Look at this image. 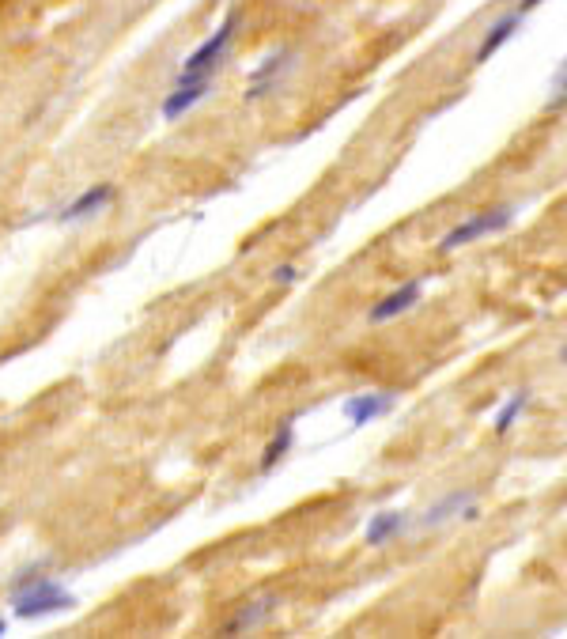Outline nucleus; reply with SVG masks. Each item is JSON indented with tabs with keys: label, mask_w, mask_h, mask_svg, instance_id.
I'll list each match as a JSON object with an SVG mask.
<instances>
[{
	"label": "nucleus",
	"mask_w": 567,
	"mask_h": 639,
	"mask_svg": "<svg viewBox=\"0 0 567 639\" xmlns=\"http://www.w3.org/2000/svg\"><path fill=\"white\" fill-rule=\"evenodd\" d=\"M8 605H12V613L23 617V621H42V617H53V613L72 609L76 598H72L57 579L42 575V568H31V571H19L16 579L8 583Z\"/></svg>",
	"instance_id": "f257e3e1"
},
{
	"label": "nucleus",
	"mask_w": 567,
	"mask_h": 639,
	"mask_svg": "<svg viewBox=\"0 0 567 639\" xmlns=\"http://www.w3.org/2000/svg\"><path fill=\"white\" fill-rule=\"evenodd\" d=\"M515 224V205H499V208H488V212H473V216H465L462 224H454L439 239V250L450 254V250H462L469 242H481L488 235H499V231H507V227Z\"/></svg>",
	"instance_id": "f03ea898"
},
{
	"label": "nucleus",
	"mask_w": 567,
	"mask_h": 639,
	"mask_svg": "<svg viewBox=\"0 0 567 639\" xmlns=\"http://www.w3.org/2000/svg\"><path fill=\"white\" fill-rule=\"evenodd\" d=\"M235 31H239V8L227 12L224 23H220L197 50L189 53L186 61H182V72H186V76H201V72H212V76H216V72L224 69V57L227 50H231V42H235Z\"/></svg>",
	"instance_id": "7ed1b4c3"
},
{
	"label": "nucleus",
	"mask_w": 567,
	"mask_h": 639,
	"mask_svg": "<svg viewBox=\"0 0 567 639\" xmlns=\"http://www.w3.org/2000/svg\"><path fill=\"white\" fill-rule=\"evenodd\" d=\"M537 4H541V0H518L515 8H507L503 16L492 19V27L484 31L481 46H477V53H473V65L492 61V57H496V53L503 50V46H507V42L518 35V31H522V23H526L533 12H537Z\"/></svg>",
	"instance_id": "20e7f679"
},
{
	"label": "nucleus",
	"mask_w": 567,
	"mask_h": 639,
	"mask_svg": "<svg viewBox=\"0 0 567 639\" xmlns=\"http://www.w3.org/2000/svg\"><path fill=\"white\" fill-rule=\"evenodd\" d=\"M477 515H481V492H477V488H450V492H443V496L420 515V526H424V530H435V526L454 522V519L473 522Z\"/></svg>",
	"instance_id": "39448f33"
},
{
	"label": "nucleus",
	"mask_w": 567,
	"mask_h": 639,
	"mask_svg": "<svg viewBox=\"0 0 567 639\" xmlns=\"http://www.w3.org/2000/svg\"><path fill=\"white\" fill-rule=\"evenodd\" d=\"M212 72H201V76H186V72H178V80H174V87L167 91V99H163V106H159V114H163V121H182L193 110V106L205 99L208 91H212Z\"/></svg>",
	"instance_id": "423d86ee"
},
{
	"label": "nucleus",
	"mask_w": 567,
	"mask_h": 639,
	"mask_svg": "<svg viewBox=\"0 0 567 639\" xmlns=\"http://www.w3.org/2000/svg\"><path fill=\"white\" fill-rule=\"evenodd\" d=\"M424 299V280H409V284H401L397 292L382 295L375 307L367 311V322L371 326H382V322H394V318H401V314H409Z\"/></svg>",
	"instance_id": "0eeeda50"
},
{
	"label": "nucleus",
	"mask_w": 567,
	"mask_h": 639,
	"mask_svg": "<svg viewBox=\"0 0 567 639\" xmlns=\"http://www.w3.org/2000/svg\"><path fill=\"white\" fill-rule=\"evenodd\" d=\"M394 405H397L394 390H367V394H352V398L344 401V416H348V424L367 428V424H375L378 416L390 413Z\"/></svg>",
	"instance_id": "6e6552de"
},
{
	"label": "nucleus",
	"mask_w": 567,
	"mask_h": 639,
	"mask_svg": "<svg viewBox=\"0 0 567 639\" xmlns=\"http://www.w3.org/2000/svg\"><path fill=\"white\" fill-rule=\"evenodd\" d=\"M295 65V50H276L273 57H265L261 61V69L250 76V91H246V99L250 103H258V99H265L269 91H276L280 87V80H284V72Z\"/></svg>",
	"instance_id": "1a4fd4ad"
},
{
	"label": "nucleus",
	"mask_w": 567,
	"mask_h": 639,
	"mask_svg": "<svg viewBox=\"0 0 567 639\" xmlns=\"http://www.w3.org/2000/svg\"><path fill=\"white\" fill-rule=\"evenodd\" d=\"M405 526H409V515H405V511H378V515H371V522L363 526V545L382 549V545H390V541H397V537L405 534Z\"/></svg>",
	"instance_id": "9d476101"
},
{
	"label": "nucleus",
	"mask_w": 567,
	"mask_h": 639,
	"mask_svg": "<svg viewBox=\"0 0 567 639\" xmlns=\"http://www.w3.org/2000/svg\"><path fill=\"white\" fill-rule=\"evenodd\" d=\"M114 201V186L110 182H95V186H87L76 201H69L65 205V212H61V220L65 224H76V220H87V216H95V212H103L106 205Z\"/></svg>",
	"instance_id": "9b49d317"
},
{
	"label": "nucleus",
	"mask_w": 567,
	"mask_h": 639,
	"mask_svg": "<svg viewBox=\"0 0 567 639\" xmlns=\"http://www.w3.org/2000/svg\"><path fill=\"white\" fill-rule=\"evenodd\" d=\"M273 613H276V598L273 594H265V598H258V602L235 609V617H227L224 636H235V632H254V628H261V624L269 621Z\"/></svg>",
	"instance_id": "f8f14e48"
},
{
	"label": "nucleus",
	"mask_w": 567,
	"mask_h": 639,
	"mask_svg": "<svg viewBox=\"0 0 567 639\" xmlns=\"http://www.w3.org/2000/svg\"><path fill=\"white\" fill-rule=\"evenodd\" d=\"M292 447H295V420L288 416V420H280L276 424V432H273V439L265 443V450H261V462H258V469L261 473H273L288 454H292Z\"/></svg>",
	"instance_id": "ddd939ff"
},
{
	"label": "nucleus",
	"mask_w": 567,
	"mask_h": 639,
	"mask_svg": "<svg viewBox=\"0 0 567 639\" xmlns=\"http://www.w3.org/2000/svg\"><path fill=\"white\" fill-rule=\"evenodd\" d=\"M526 409H530V390H515L511 398L503 401V409L496 413V424H492V428H496V435L511 432L518 420H522V413H526Z\"/></svg>",
	"instance_id": "4468645a"
},
{
	"label": "nucleus",
	"mask_w": 567,
	"mask_h": 639,
	"mask_svg": "<svg viewBox=\"0 0 567 639\" xmlns=\"http://www.w3.org/2000/svg\"><path fill=\"white\" fill-rule=\"evenodd\" d=\"M552 110H560V106H567V61L556 69V76H552V99H549Z\"/></svg>",
	"instance_id": "2eb2a0df"
},
{
	"label": "nucleus",
	"mask_w": 567,
	"mask_h": 639,
	"mask_svg": "<svg viewBox=\"0 0 567 639\" xmlns=\"http://www.w3.org/2000/svg\"><path fill=\"white\" fill-rule=\"evenodd\" d=\"M299 277H303V273H299V265H276L273 269V284H280V288L295 284Z\"/></svg>",
	"instance_id": "dca6fc26"
},
{
	"label": "nucleus",
	"mask_w": 567,
	"mask_h": 639,
	"mask_svg": "<svg viewBox=\"0 0 567 639\" xmlns=\"http://www.w3.org/2000/svg\"><path fill=\"white\" fill-rule=\"evenodd\" d=\"M560 363H567V341L560 345Z\"/></svg>",
	"instance_id": "f3484780"
},
{
	"label": "nucleus",
	"mask_w": 567,
	"mask_h": 639,
	"mask_svg": "<svg viewBox=\"0 0 567 639\" xmlns=\"http://www.w3.org/2000/svg\"><path fill=\"white\" fill-rule=\"evenodd\" d=\"M4 632H8V621H4V617H0V636H4Z\"/></svg>",
	"instance_id": "a211bd4d"
}]
</instances>
